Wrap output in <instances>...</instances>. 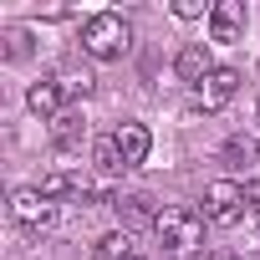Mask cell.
Wrapping results in <instances>:
<instances>
[{"label":"cell","instance_id":"21","mask_svg":"<svg viewBox=\"0 0 260 260\" xmlns=\"http://www.w3.org/2000/svg\"><path fill=\"white\" fill-rule=\"evenodd\" d=\"M240 260H245V255H240Z\"/></svg>","mask_w":260,"mask_h":260},{"label":"cell","instance_id":"6","mask_svg":"<svg viewBox=\"0 0 260 260\" xmlns=\"http://www.w3.org/2000/svg\"><path fill=\"white\" fill-rule=\"evenodd\" d=\"M245 31V0H219L209 11V36L214 41H240Z\"/></svg>","mask_w":260,"mask_h":260},{"label":"cell","instance_id":"12","mask_svg":"<svg viewBox=\"0 0 260 260\" xmlns=\"http://www.w3.org/2000/svg\"><path fill=\"white\" fill-rule=\"evenodd\" d=\"M224 164H230V169H255V164H260V138L235 133V138L224 143Z\"/></svg>","mask_w":260,"mask_h":260},{"label":"cell","instance_id":"14","mask_svg":"<svg viewBox=\"0 0 260 260\" xmlns=\"http://www.w3.org/2000/svg\"><path fill=\"white\" fill-rule=\"evenodd\" d=\"M92 158H97V169H102V174H122V169H127V158H122V148H117V138H112V133H107V138H97Z\"/></svg>","mask_w":260,"mask_h":260},{"label":"cell","instance_id":"5","mask_svg":"<svg viewBox=\"0 0 260 260\" xmlns=\"http://www.w3.org/2000/svg\"><path fill=\"white\" fill-rule=\"evenodd\" d=\"M194 92H199L204 112H214V107H224V102L240 92V72H235V67H214V72H209V77H204Z\"/></svg>","mask_w":260,"mask_h":260},{"label":"cell","instance_id":"20","mask_svg":"<svg viewBox=\"0 0 260 260\" xmlns=\"http://www.w3.org/2000/svg\"><path fill=\"white\" fill-rule=\"evenodd\" d=\"M133 260H143V255H133Z\"/></svg>","mask_w":260,"mask_h":260},{"label":"cell","instance_id":"3","mask_svg":"<svg viewBox=\"0 0 260 260\" xmlns=\"http://www.w3.org/2000/svg\"><path fill=\"white\" fill-rule=\"evenodd\" d=\"M245 189L235 184V179H214L209 189H204V219H214V224H240L245 219Z\"/></svg>","mask_w":260,"mask_h":260},{"label":"cell","instance_id":"4","mask_svg":"<svg viewBox=\"0 0 260 260\" xmlns=\"http://www.w3.org/2000/svg\"><path fill=\"white\" fill-rule=\"evenodd\" d=\"M11 219H16L21 230H46V224L56 219V204H51L41 189H16V194H11Z\"/></svg>","mask_w":260,"mask_h":260},{"label":"cell","instance_id":"17","mask_svg":"<svg viewBox=\"0 0 260 260\" xmlns=\"http://www.w3.org/2000/svg\"><path fill=\"white\" fill-rule=\"evenodd\" d=\"M174 16H179V21H199L204 6H199V0H174Z\"/></svg>","mask_w":260,"mask_h":260},{"label":"cell","instance_id":"16","mask_svg":"<svg viewBox=\"0 0 260 260\" xmlns=\"http://www.w3.org/2000/svg\"><path fill=\"white\" fill-rule=\"evenodd\" d=\"M56 82H61V92H72V97H87V92H92V77H87V72H67V77H56Z\"/></svg>","mask_w":260,"mask_h":260},{"label":"cell","instance_id":"15","mask_svg":"<svg viewBox=\"0 0 260 260\" xmlns=\"http://www.w3.org/2000/svg\"><path fill=\"white\" fill-rule=\"evenodd\" d=\"M92 260H133V240H127V230L122 235H102L97 250H92Z\"/></svg>","mask_w":260,"mask_h":260},{"label":"cell","instance_id":"8","mask_svg":"<svg viewBox=\"0 0 260 260\" xmlns=\"http://www.w3.org/2000/svg\"><path fill=\"white\" fill-rule=\"evenodd\" d=\"M36 189H41L46 199H92V184H87L82 174H72V169H56V174H46Z\"/></svg>","mask_w":260,"mask_h":260},{"label":"cell","instance_id":"2","mask_svg":"<svg viewBox=\"0 0 260 260\" xmlns=\"http://www.w3.org/2000/svg\"><path fill=\"white\" fill-rule=\"evenodd\" d=\"M127 41H133V31H127V21L112 16V11L87 16V26H82V51H87L92 61H117V56L127 51Z\"/></svg>","mask_w":260,"mask_h":260},{"label":"cell","instance_id":"9","mask_svg":"<svg viewBox=\"0 0 260 260\" xmlns=\"http://www.w3.org/2000/svg\"><path fill=\"white\" fill-rule=\"evenodd\" d=\"M112 209L122 214V224H158L164 209H153V194H117Z\"/></svg>","mask_w":260,"mask_h":260},{"label":"cell","instance_id":"11","mask_svg":"<svg viewBox=\"0 0 260 260\" xmlns=\"http://www.w3.org/2000/svg\"><path fill=\"white\" fill-rule=\"evenodd\" d=\"M61 82L56 77H41V82H31V92H26V102H31V112H41V117H61Z\"/></svg>","mask_w":260,"mask_h":260},{"label":"cell","instance_id":"10","mask_svg":"<svg viewBox=\"0 0 260 260\" xmlns=\"http://www.w3.org/2000/svg\"><path fill=\"white\" fill-rule=\"evenodd\" d=\"M174 72H179V82H189V87H199L209 72H214V61H209V51L194 41V46H184L179 51V61H174Z\"/></svg>","mask_w":260,"mask_h":260},{"label":"cell","instance_id":"18","mask_svg":"<svg viewBox=\"0 0 260 260\" xmlns=\"http://www.w3.org/2000/svg\"><path fill=\"white\" fill-rule=\"evenodd\" d=\"M240 189H245V204H250V209H255V214H260V179H245V184H240Z\"/></svg>","mask_w":260,"mask_h":260},{"label":"cell","instance_id":"19","mask_svg":"<svg viewBox=\"0 0 260 260\" xmlns=\"http://www.w3.org/2000/svg\"><path fill=\"white\" fill-rule=\"evenodd\" d=\"M6 41H11V46H6V51H11V56H26V36H21V31H11V36H6Z\"/></svg>","mask_w":260,"mask_h":260},{"label":"cell","instance_id":"7","mask_svg":"<svg viewBox=\"0 0 260 260\" xmlns=\"http://www.w3.org/2000/svg\"><path fill=\"white\" fill-rule=\"evenodd\" d=\"M112 138H117L127 169H138V164L148 158V148H153V138H148V127H143V122H117V127H112Z\"/></svg>","mask_w":260,"mask_h":260},{"label":"cell","instance_id":"13","mask_svg":"<svg viewBox=\"0 0 260 260\" xmlns=\"http://www.w3.org/2000/svg\"><path fill=\"white\" fill-rule=\"evenodd\" d=\"M51 138H56V148H82V138H87L82 112H61V117H51Z\"/></svg>","mask_w":260,"mask_h":260},{"label":"cell","instance_id":"1","mask_svg":"<svg viewBox=\"0 0 260 260\" xmlns=\"http://www.w3.org/2000/svg\"><path fill=\"white\" fill-rule=\"evenodd\" d=\"M153 230H158V245H164L169 260H189V255H199V245H204V214L189 209V204L164 209Z\"/></svg>","mask_w":260,"mask_h":260}]
</instances>
